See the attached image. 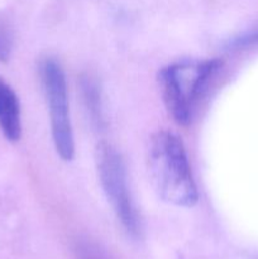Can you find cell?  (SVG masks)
I'll use <instances>...</instances> for the list:
<instances>
[{
	"mask_svg": "<svg viewBox=\"0 0 258 259\" xmlns=\"http://www.w3.org/2000/svg\"><path fill=\"white\" fill-rule=\"evenodd\" d=\"M148 168L152 184L168 204L192 207L199 200L196 184L181 139L168 131H159L151 138Z\"/></svg>",
	"mask_w": 258,
	"mask_h": 259,
	"instance_id": "cell-1",
	"label": "cell"
},
{
	"mask_svg": "<svg viewBox=\"0 0 258 259\" xmlns=\"http://www.w3.org/2000/svg\"><path fill=\"white\" fill-rule=\"evenodd\" d=\"M222 62L218 60L184 62L164 67L159 73L162 95L172 118L180 125H187L197 100L201 98L209 78Z\"/></svg>",
	"mask_w": 258,
	"mask_h": 259,
	"instance_id": "cell-2",
	"label": "cell"
},
{
	"mask_svg": "<svg viewBox=\"0 0 258 259\" xmlns=\"http://www.w3.org/2000/svg\"><path fill=\"white\" fill-rule=\"evenodd\" d=\"M95 163L101 187L114 212L128 234L139 238L142 234L141 218L132 201L123 158L111 144L101 142L95 149Z\"/></svg>",
	"mask_w": 258,
	"mask_h": 259,
	"instance_id": "cell-3",
	"label": "cell"
},
{
	"mask_svg": "<svg viewBox=\"0 0 258 259\" xmlns=\"http://www.w3.org/2000/svg\"><path fill=\"white\" fill-rule=\"evenodd\" d=\"M42 82L50 110L51 132L58 156L63 161H71L75 154L72 125L68 110L67 86L61 66L55 60L47 58L40 67Z\"/></svg>",
	"mask_w": 258,
	"mask_h": 259,
	"instance_id": "cell-4",
	"label": "cell"
},
{
	"mask_svg": "<svg viewBox=\"0 0 258 259\" xmlns=\"http://www.w3.org/2000/svg\"><path fill=\"white\" fill-rule=\"evenodd\" d=\"M0 129L5 138L18 142L22 136L19 100L14 90L0 77Z\"/></svg>",
	"mask_w": 258,
	"mask_h": 259,
	"instance_id": "cell-5",
	"label": "cell"
},
{
	"mask_svg": "<svg viewBox=\"0 0 258 259\" xmlns=\"http://www.w3.org/2000/svg\"><path fill=\"white\" fill-rule=\"evenodd\" d=\"M81 90H82L83 100L86 108L90 110V115L93 120L101 121V106H100V91L98 83L90 76L81 78Z\"/></svg>",
	"mask_w": 258,
	"mask_h": 259,
	"instance_id": "cell-6",
	"label": "cell"
},
{
	"mask_svg": "<svg viewBox=\"0 0 258 259\" xmlns=\"http://www.w3.org/2000/svg\"><path fill=\"white\" fill-rule=\"evenodd\" d=\"M76 259H113L100 245L90 240H80L75 245Z\"/></svg>",
	"mask_w": 258,
	"mask_h": 259,
	"instance_id": "cell-7",
	"label": "cell"
},
{
	"mask_svg": "<svg viewBox=\"0 0 258 259\" xmlns=\"http://www.w3.org/2000/svg\"><path fill=\"white\" fill-rule=\"evenodd\" d=\"M10 50H12V40L7 29L0 23V61L5 62L9 60Z\"/></svg>",
	"mask_w": 258,
	"mask_h": 259,
	"instance_id": "cell-8",
	"label": "cell"
}]
</instances>
